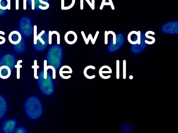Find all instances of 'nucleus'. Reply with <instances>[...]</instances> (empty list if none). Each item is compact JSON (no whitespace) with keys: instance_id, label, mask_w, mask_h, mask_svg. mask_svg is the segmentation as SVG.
<instances>
[{"instance_id":"1","label":"nucleus","mask_w":178,"mask_h":133,"mask_svg":"<svg viewBox=\"0 0 178 133\" xmlns=\"http://www.w3.org/2000/svg\"><path fill=\"white\" fill-rule=\"evenodd\" d=\"M47 61H44V70L38 74V84L41 92L45 95L49 96L54 92L55 86L52 75L47 68Z\"/></svg>"},{"instance_id":"2","label":"nucleus","mask_w":178,"mask_h":133,"mask_svg":"<svg viewBox=\"0 0 178 133\" xmlns=\"http://www.w3.org/2000/svg\"><path fill=\"white\" fill-rule=\"evenodd\" d=\"M26 114L29 118L36 120L39 118L42 114V105L39 98L35 97H29L25 104Z\"/></svg>"},{"instance_id":"3","label":"nucleus","mask_w":178,"mask_h":133,"mask_svg":"<svg viewBox=\"0 0 178 133\" xmlns=\"http://www.w3.org/2000/svg\"><path fill=\"white\" fill-rule=\"evenodd\" d=\"M17 121L14 119H10L5 120L2 124L1 130L4 133L14 132L16 127Z\"/></svg>"},{"instance_id":"4","label":"nucleus","mask_w":178,"mask_h":133,"mask_svg":"<svg viewBox=\"0 0 178 133\" xmlns=\"http://www.w3.org/2000/svg\"><path fill=\"white\" fill-rule=\"evenodd\" d=\"M16 63V59L14 55L7 54L2 56L0 59V67L2 66H6L12 71Z\"/></svg>"},{"instance_id":"5","label":"nucleus","mask_w":178,"mask_h":133,"mask_svg":"<svg viewBox=\"0 0 178 133\" xmlns=\"http://www.w3.org/2000/svg\"><path fill=\"white\" fill-rule=\"evenodd\" d=\"M140 32L132 31L129 34L128 40L132 44H140Z\"/></svg>"},{"instance_id":"6","label":"nucleus","mask_w":178,"mask_h":133,"mask_svg":"<svg viewBox=\"0 0 178 133\" xmlns=\"http://www.w3.org/2000/svg\"><path fill=\"white\" fill-rule=\"evenodd\" d=\"M22 38L21 33L17 31H12L9 36V40L10 43L14 45L19 43Z\"/></svg>"},{"instance_id":"7","label":"nucleus","mask_w":178,"mask_h":133,"mask_svg":"<svg viewBox=\"0 0 178 133\" xmlns=\"http://www.w3.org/2000/svg\"><path fill=\"white\" fill-rule=\"evenodd\" d=\"M78 36L77 34L72 31H69L65 36V40L66 43L69 44H75L77 40Z\"/></svg>"},{"instance_id":"8","label":"nucleus","mask_w":178,"mask_h":133,"mask_svg":"<svg viewBox=\"0 0 178 133\" xmlns=\"http://www.w3.org/2000/svg\"><path fill=\"white\" fill-rule=\"evenodd\" d=\"M112 73V70L109 66H103L101 67L99 71V74L101 78L104 79H108L111 78V76H108L107 74Z\"/></svg>"},{"instance_id":"9","label":"nucleus","mask_w":178,"mask_h":133,"mask_svg":"<svg viewBox=\"0 0 178 133\" xmlns=\"http://www.w3.org/2000/svg\"><path fill=\"white\" fill-rule=\"evenodd\" d=\"M7 110V104L6 100L0 95V119L6 114Z\"/></svg>"},{"instance_id":"10","label":"nucleus","mask_w":178,"mask_h":133,"mask_svg":"<svg viewBox=\"0 0 178 133\" xmlns=\"http://www.w3.org/2000/svg\"><path fill=\"white\" fill-rule=\"evenodd\" d=\"M12 71L10 68L6 66H2L0 67V78L6 79L9 78Z\"/></svg>"},{"instance_id":"11","label":"nucleus","mask_w":178,"mask_h":133,"mask_svg":"<svg viewBox=\"0 0 178 133\" xmlns=\"http://www.w3.org/2000/svg\"><path fill=\"white\" fill-rule=\"evenodd\" d=\"M75 2L76 0H61V9L66 10L71 9L75 5Z\"/></svg>"},{"instance_id":"12","label":"nucleus","mask_w":178,"mask_h":133,"mask_svg":"<svg viewBox=\"0 0 178 133\" xmlns=\"http://www.w3.org/2000/svg\"><path fill=\"white\" fill-rule=\"evenodd\" d=\"M13 45V46H14V49L15 52L21 54V53H22L24 51L25 45L24 40L23 37L19 43L17 44Z\"/></svg>"},{"instance_id":"13","label":"nucleus","mask_w":178,"mask_h":133,"mask_svg":"<svg viewBox=\"0 0 178 133\" xmlns=\"http://www.w3.org/2000/svg\"><path fill=\"white\" fill-rule=\"evenodd\" d=\"M72 73V70L70 66H62L59 71L60 75L63 79L65 74H70Z\"/></svg>"},{"instance_id":"14","label":"nucleus","mask_w":178,"mask_h":133,"mask_svg":"<svg viewBox=\"0 0 178 133\" xmlns=\"http://www.w3.org/2000/svg\"><path fill=\"white\" fill-rule=\"evenodd\" d=\"M0 9L5 10L10 9V0H0Z\"/></svg>"},{"instance_id":"15","label":"nucleus","mask_w":178,"mask_h":133,"mask_svg":"<svg viewBox=\"0 0 178 133\" xmlns=\"http://www.w3.org/2000/svg\"><path fill=\"white\" fill-rule=\"evenodd\" d=\"M106 0H102V3L101 4L100 7V10H102L103 9L104 6H108L110 5L111 6V9L112 10L115 9V7H114L112 0H109V2H106Z\"/></svg>"},{"instance_id":"16","label":"nucleus","mask_w":178,"mask_h":133,"mask_svg":"<svg viewBox=\"0 0 178 133\" xmlns=\"http://www.w3.org/2000/svg\"><path fill=\"white\" fill-rule=\"evenodd\" d=\"M81 34H82V36H83L84 40L86 44H88L89 43V42L90 40L91 41L92 43L93 44H94L93 38L92 36V34H89V35L88 37L87 38H86L85 35L84 33V32L83 31L81 32Z\"/></svg>"},{"instance_id":"17","label":"nucleus","mask_w":178,"mask_h":133,"mask_svg":"<svg viewBox=\"0 0 178 133\" xmlns=\"http://www.w3.org/2000/svg\"><path fill=\"white\" fill-rule=\"evenodd\" d=\"M47 1H49V0H47ZM39 2L41 4L45 5L46 6L44 7L41 6V5H39V9L42 10H46L49 9V5L48 2L44 1L43 0H39Z\"/></svg>"},{"instance_id":"18","label":"nucleus","mask_w":178,"mask_h":133,"mask_svg":"<svg viewBox=\"0 0 178 133\" xmlns=\"http://www.w3.org/2000/svg\"><path fill=\"white\" fill-rule=\"evenodd\" d=\"M14 133H27V131L25 127L23 126H20L16 129Z\"/></svg>"},{"instance_id":"19","label":"nucleus","mask_w":178,"mask_h":133,"mask_svg":"<svg viewBox=\"0 0 178 133\" xmlns=\"http://www.w3.org/2000/svg\"><path fill=\"white\" fill-rule=\"evenodd\" d=\"M120 78V61H116V78L119 79Z\"/></svg>"},{"instance_id":"20","label":"nucleus","mask_w":178,"mask_h":133,"mask_svg":"<svg viewBox=\"0 0 178 133\" xmlns=\"http://www.w3.org/2000/svg\"><path fill=\"white\" fill-rule=\"evenodd\" d=\"M152 34V35H154L155 34V32H154L152 31H147V32L145 33V36L147 39H151L152 40V41L155 42L156 40L155 38L153 36H149V35H148V34Z\"/></svg>"},{"instance_id":"21","label":"nucleus","mask_w":178,"mask_h":133,"mask_svg":"<svg viewBox=\"0 0 178 133\" xmlns=\"http://www.w3.org/2000/svg\"><path fill=\"white\" fill-rule=\"evenodd\" d=\"M31 8L32 10L35 9V0H31ZM27 0H23V9L26 10V2Z\"/></svg>"},{"instance_id":"22","label":"nucleus","mask_w":178,"mask_h":133,"mask_svg":"<svg viewBox=\"0 0 178 133\" xmlns=\"http://www.w3.org/2000/svg\"><path fill=\"white\" fill-rule=\"evenodd\" d=\"M34 44L36 45L38 44V39H37V26L36 25H34Z\"/></svg>"},{"instance_id":"23","label":"nucleus","mask_w":178,"mask_h":133,"mask_svg":"<svg viewBox=\"0 0 178 133\" xmlns=\"http://www.w3.org/2000/svg\"><path fill=\"white\" fill-rule=\"evenodd\" d=\"M123 78L124 79L126 78V62L124 60L123 62Z\"/></svg>"},{"instance_id":"24","label":"nucleus","mask_w":178,"mask_h":133,"mask_svg":"<svg viewBox=\"0 0 178 133\" xmlns=\"http://www.w3.org/2000/svg\"><path fill=\"white\" fill-rule=\"evenodd\" d=\"M45 33V31L42 30L41 32L40 33L38 36H37V39H38V40H39V41L41 42L42 44H45V42L41 38V36L43 35Z\"/></svg>"},{"instance_id":"25","label":"nucleus","mask_w":178,"mask_h":133,"mask_svg":"<svg viewBox=\"0 0 178 133\" xmlns=\"http://www.w3.org/2000/svg\"><path fill=\"white\" fill-rule=\"evenodd\" d=\"M109 34H112L113 36V44L115 45L116 44V36L115 33L114 32L111 31H108Z\"/></svg>"},{"instance_id":"26","label":"nucleus","mask_w":178,"mask_h":133,"mask_svg":"<svg viewBox=\"0 0 178 133\" xmlns=\"http://www.w3.org/2000/svg\"><path fill=\"white\" fill-rule=\"evenodd\" d=\"M52 34H56L57 36V44H60V36L59 33L55 31H52Z\"/></svg>"},{"instance_id":"27","label":"nucleus","mask_w":178,"mask_h":133,"mask_svg":"<svg viewBox=\"0 0 178 133\" xmlns=\"http://www.w3.org/2000/svg\"><path fill=\"white\" fill-rule=\"evenodd\" d=\"M0 34H2V35H4L5 34V32H4L0 31ZM0 39L2 40V41H0V44H4L5 41H6V39L4 37L0 36Z\"/></svg>"},{"instance_id":"28","label":"nucleus","mask_w":178,"mask_h":133,"mask_svg":"<svg viewBox=\"0 0 178 133\" xmlns=\"http://www.w3.org/2000/svg\"><path fill=\"white\" fill-rule=\"evenodd\" d=\"M105 44H108V36L109 34L107 31H105Z\"/></svg>"},{"instance_id":"29","label":"nucleus","mask_w":178,"mask_h":133,"mask_svg":"<svg viewBox=\"0 0 178 133\" xmlns=\"http://www.w3.org/2000/svg\"><path fill=\"white\" fill-rule=\"evenodd\" d=\"M53 34L51 31L49 32V44H52V36Z\"/></svg>"},{"instance_id":"30","label":"nucleus","mask_w":178,"mask_h":133,"mask_svg":"<svg viewBox=\"0 0 178 133\" xmlns=\"http://www.w3.org/2000/svg\"><path fill=\"white\" fill-rule=\"evenodd\" d=\"M16 10L19 9V0H16L15 1Z\"/></svg>"},{"instance_id":"31","label":"nucleus","mask_w":178,"mask_h":133,"mask_svg":"<svg viewBox=\"0 0 178 133\" xmlns=\"http://www.w3.org/2000/svg\"><path fill=\"white\" fill-rule=\"evenodd\" d=\"M84 9V0H81V9L83 10Z\"/></svg>"},{"instance_id":"32","label":"nucleus","mask_w":178,"mask_h":133,"mask_svg":"<svg viewBox=\"0 0 178 133\" xmlns=\"http://www.w3.org/2000/svg\"><path fill=\"white\" fill-rule=\"evenodd\" d=\"M91 4L92 6L91 9L92 10H94L95 9V0H92Z\"/></svg>"},{"instance_id":"33","label":"nucleus","mask_w":178,"mask_h":133,"mask_svg":"<svg viewBox=\"0 0 178 133\" xmlns=\"http://www.w3.org/2000/svg\"><path fill=\"white\" fill-rule=\"evenodd\" d=\"M85 1H86V2H87V3H88V4H89V6L90 7H91V9H92V4H91V2L89 0H85Z\"/></svg>"},{"instance_id":"34","label":"nucleus","mask_w":178,"mask_h":133,"mask_svg":"<svg viewBox=\"0 0 178 133\" xmlns=\"http://www.w3.org/2000/svg\"><path fill=\"white\" fill-rule=\"evenodd\" d=\"M129 78L130 79H132L133 78V76L132 75L130 76L129 77Z\"/></svg>"},{"instance_id":"35","label":"nucleus","mask_w":178,"mask_h":133,"mask_svg":"<svg viewBox=\"0 0 178 133\" xmlns=\"http://www.w3.org/2000/svg\"><path fill=\"white\" fill-rule=\"evenodd\" d=\"M0 53H1V49H0Z\"/></svg>"}]
</instances>
